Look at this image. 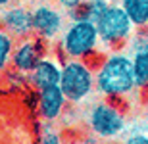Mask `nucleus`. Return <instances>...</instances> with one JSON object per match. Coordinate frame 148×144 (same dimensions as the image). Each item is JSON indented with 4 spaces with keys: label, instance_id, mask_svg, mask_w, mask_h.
<instances>
[{
    "label": "nucleus",
    "instance_id": "1",
    "mask_svg": "<svg viewBox=\"0 0 148 144\" xmlns=\"http://www.w3.org/2000/svg\"><path fill=\"white\" fill-rule=\"evenodd\" d=\"M137 89L133 58L114 52L96 69V90L106 98H127Z\"/></svg>",
    "mask_w": 148,
    "mask_h": 144
},
{
    "label": "nucleus",
    "instance_id": "2",
    "mask_svg": "<svg viewBox=\"0 0 148 144\" xmlns=\"http://www.w3.org/2000/svg\"><path fill=\"white\" fill-rule=\"evenodd\" d=\"M100 42L98 25L94 21L79 19L69 21L60 39V52L66 60H87L96 54Z\"/></svg>",
    "mask_w": 148,
    "mask_h": 144
},
{
    "label": "nucleus",
    "instance_id": "3",
    "mask_svg": "<svg viewBox=\"0 0 148 144\" xmlns=\"http://www.w3.org/2000/svg\"><path fill=\"white\" fill-rule=\"evenodd\" d=\"M60 87L71 104H79L96 90V69L85 60H66L62 63Z\"/></svg>",
    "mask_w": 148,
    "mask_h": 144
},
{
    "label": "nucleus",
    "instance_id": "4",
    "mask_svg": "<svg viewBox=\"0 0 148 144\" xmlns=\"http://www.w3.org/2000/svg\"><path fill=\"white\" fill-rule=\"evenodd\" d=\"M98 33H100V42L112 50H117L125 44L129 37L133 35V25L131 17L127 16L121 4H110V8L102 14L98 21Z\"/></svg>",
    "mask_w": 148,
    "mask_h": 144
},
{
    "label": "nucleus",
    "instance_id": "5",
    "mask_svg": "<svg viewBox=\"0 0 148 144\" xmlns=\"http://www.w3.org/2000/svg\"><path fill=\"white\" fill-rule=\"evenodd\" d=\"M88 127L92 133L102 139H114L125 129V115L114 98H106L90 108L88 111Z\"/></svg>",
    "mask_w": 148,
    "mask_h": 144
},
{
    "label": "nucleus",
    "instance_id": "6",
    "mask_svg": "<svg viewBox=\"0 0 148 144\" xmlns=\"http://www.w3.org/2000/svg\"><path fill=\"white\" fill-rule=\"evenodd\" d=\"M44 56H46V40L33 33L16 42V48L12 54V67L27 75Z\"/></svg>",
    "mask_w": 148,
    "mask_h": 144
},
{
    "label": "nucleus",
    "instance_id": "7",
    "mask_svg": "<svg viewBox=\"0 0 148 144\" xmlns=\"http://www.w3.org/2000/svg\"><path fill=\"white\" fill-rule=\"evenodd\" d=\"M0 27L8 31L16 40L33 35V10L23 4H10L0 10Z\"/></svg>",
    "mask_w": 148,
    "mask_h": 144
},
{
    "label": "nucleus",
    "instance_id": "8",
    "mask_svg": "<svg viewBox=\"0 0 148 144\" xmlns=\"http://www.w3.org/2000/svg\"><path fill=\"white\" fill-rule=\"evenodd\" d=\"M64 16L58 8L50 4H38L33 8V33L37 37L52 42L60 33H64Z\"/></svg>",
    "mask_w": 148,
    "mask_h": 144
},
{
    "label": "nucleus",
    "instance_id": "9",
    "mask_svg": "<svg viewBox=\"0 0 148 144\" xmlns=\"http://www.w3.org/2000/svg\"><path fill=\"white\" fill-rule=\"evenodd\" d=\"M69 100L66 98L64 90H62L60 85H54V87H46V89L37 90V110L38 115L42 117L44 121H56L58 117L64 113L66 110V104Z\"/></svg>",
    "mask_w": 148,
    "mask_h": 144
},
{
    "label": "nucleus",
    "instance_id": "10",
    "mask_svg": "<svg viewBox=\"0 0 148 144\" xmlns=\"http://www.w3.org/2000/svg\"><path fill=\"white\" fill-rule=\"evenodd\" d=\"M60 79H62V66L50 56H44L42 60L27 73V83L35 90L60 85Z\"/></svg>",
    "mask_w": 148,
    "mask_h": 144
},
{
    "label": "nucleus",
    "instance_id": "11",
    "mask_svg": "<svg viewBox=\"0 0 148 144\" xmlns=\"http://www.w3.org/2000/svg\"><path fill=\"white\" fill-rule=\"evenodd\" d=\"M110 8L108 0H83L79 6L67 10L69 21H79V19H87V21H98L102 14Z\"/></svg>",
    "mask_w": 148,
    "mask_h": 144
},
{
    "label": "nucleus",
    "instance_id": "12",
    "mask_svg": "<svg viewBox=\"0 0 148 144\" xmlns=\"http://www.w3.org/2000/svg\"><path fill=\"white\" fill-rule=\"evenodd\" d=\"M121 6L137 29L148 27V0H121Z\"/></svg>",
    "mask_w": 148,
    "mask_h": 144
},
{
    "label": "nucleus",
    "instance_id": "13",
    "mask_svg": "<svg viewBox=\"0 0 148 144\" xmlns=\"http://www.w3.org/2000/svg\"><path fill=\"white\" fill-rule=\"evenodd\" d=\"M133 67H135L137 89H140V92H148V48L135 50Z\"/></svg>",
    "mask_w": 148,
    "mask_h": 144
},
{
    "label": "nucleus",
    "instance_id": "14",
    "mask_svg": "<svg viewBox=\"0 0 148 144\" xmlns=\"http://www.w3.org/2000/svg\"><path fill=\"white\" fill-rule=\"evenodd\" d=\"M16 42L17 40L8 31L0 27V73H4L12 66V54H14Z\"/></svg>",
    "mask_w": 148,
    "mask_h": 144
},
{
    "label": "nucleus",
    "instance_id": "15",
    "mask_svg": "<svg viewBox=\"0 0 148 144\" xmlns=\"http://www.w3.org/2000/svg\"><path fill=\"white\" fill-rule=\"evenodd\" d=\"M40 142H44V144H58V142H62V136H60V133L58 131H54V129H50V127H46L40 133Z\"/></svg>",
    "mask_w": 148,
    "mask_h": 144
},
{
    "label": "nucleus",
    "instance_id": "16",
    "mask_svg": "<svg viewBox=\"0 0 148 144\" xmlns=\"http://www.w3.org/2000/svg\"><path fill=\"white\" fill-rule=\"evenodd\" d=\"M56 2H58L60 8H64L67 12V10H71V8H75V6H79L83 0H56Z\"/></svg>",
    "mask_w": 148,
    "mask_h": 144
},
{
    "label": "nucleus",
    "instance_id": "17",
    "mask_svg": "<svg viewBox=\"0 0 148 144\" xmlns=\"http://www.w3.org/2000/svg\"><path fill=\"white\" fill-rule=\"evenodd\" d=\"M129 144H148V136L146 134H133L131 139H127Z\"/></svg>",
    "mask_w": 148,
    "mask_h": 144
},
{
    "label": "nucleus",
    "instance_id": "18",
    "mask_svg": "<svg viewBox=\"0 0 148 144\" xmlns=\"http://www.w3.org/2000/svg\"><path fill=\"white\" fill-rule=\"evenodd\" d=\"M16 0H0V10L2 8H6V6H10V4H14Z\"/></svg>",
    "mask_w": 148,
    "mask_h": 144
}]
</instances>
